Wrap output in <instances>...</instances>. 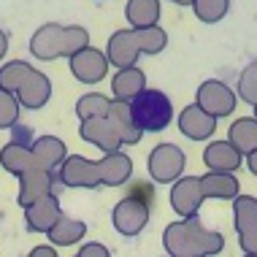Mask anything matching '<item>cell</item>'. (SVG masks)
I'll list each match as a JSON object with an SVG mask.
<instances>
[{
  "label": "cell",
  "instance_id": "obj_1",
  "mask_svg": "<svg viewBox=\"0 0 257 257\" xmlns=\"http://www.w3.org/2000/svg\"><path fill=\"white\" fill-rule=\"evenodd\" d=\"M130 114H133L138 127L163 130V127H168V122L173 116V108H171V100L165 98L163 92L147 89V92H141L133 103H130Z\"/></svg>",
  "mask_w": 257,
  "mask_h": 257
}]
</instances>
